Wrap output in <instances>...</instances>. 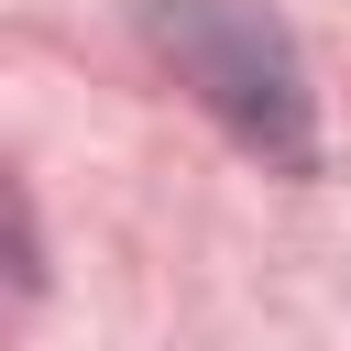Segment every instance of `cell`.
<instances>
[{"label":"cell","instance_id":"obj_1","mask_svg":"<svg viewBox=\"0 0 351 351\" xmlns=\"http://www.w3.org/2000/svg\"><path fill=\"white\" fill-rule=\"evenodd\" d=\"M154 44L176 55V77L274 165H307V77H296V44L274 11L252 0H165L154 11Z\"/></svg>","mask_w":351,"mask_h":351}]
</instances>
